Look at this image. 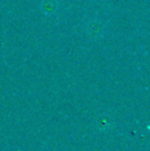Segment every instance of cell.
Returning a JSON list of instances; mask_svg holds the SVG:
<instances>
[{
  "instance_id": "obj_1",
  "label": "cell",
  "mask_w": 150,
  "mask_h": 151,
  "mask_svg": "<svg viewBox=\"0 0 150 151\" xmlns=\"http://www.w3.org/2000/svg\"><path fill=\"white\" fill-rule=\"evenodd\" d=\"M103 32H104V28H103V24L100 21H92L86 26V33L92 38L102 36Z\"/></svg>"
},
{
  "instance_id": "obj_2",
  "label": "cell",
  "mask_w": 150,
  "mask_h": 151,
  "mask_svg": "<svg viewBox=\"0 0 150 151\" xmlns=\"http://www.w3.org/2000/svg\"><path fill=\"white\" fill-rule=\"evenodd\" d=\"M58 7V4H57L56 0H45V1L42 3V9L45 12H54L55 10Z\"/></svg>"
}]
</instances>
